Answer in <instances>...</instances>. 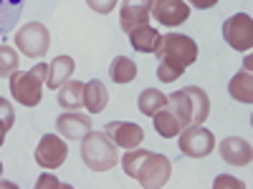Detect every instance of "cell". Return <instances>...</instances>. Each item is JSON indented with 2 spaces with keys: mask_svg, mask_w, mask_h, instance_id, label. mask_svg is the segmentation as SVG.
Listing matches in <instances>:
<instances>
[{
  "mask_svg": "<svg viewBox=\"0 0 253 189\" xmlns=\"http://www.w3.org/2000/svg\"><path fill=\"white\" fill-rule=\"evenodd\" d=\"M251 68H253V56L246 58L243 68L233 76V81L228 83V91L236 101L241 103H251L253 101V76H251Z\"/></svg>",
  "mask_w": 253,
  "mask_h": 189,
  "instance_id": "cell-14",
  "label": "cell"
},
{
  "mask_svg": "<svg viewBox=\"0 0 253 189\" xmlns=\"http://www.w3.org/2000/svg\"><path fill=\"white\" fill-rule=\"evenodd\" d=\"M36 189H61V184H58V179L56 177H51V174H43L38 182H36Z\"/></svg>",
  "mask_w": 253,
  "mask_h": 189,
  "instance_id": "cell-25",
  "label": "cell"
},
{
  "mask_svg": "<svg viewBox=\"0 0 253 189\" xmlns=\"http://www.w3.org/2000/svg\"><path fill=\"white\" fill-rule=\"evenodd\" d=\"M107 101H109V94L101 81L84 83V106H86L89 114H101L107 109Z\"/></svg>",
  "mask_w": 253,
  "mask_h": 189,
  "instance_id": "cell-17",
  "label": "cell"
},
{
  "mask_svg": "<svg viewBox=\"0 0 253 189\" xmlns=\"http://www.w3.org/2000/svg\"><path fill=\"white\" fill-rule=\"evenodd\" d=\"M66 157H69V146L61 136H56V134L41 136V141L36 146V161L43 166V169H58V166L66 161Z\"/></svg>",
  "mask_w": 253,
  "mask_h": 189,
  "instance_id": "cell-8",
  "label": "cell"
},
{
  "mask_svg": "<svg viewBox=\"0 0 253 189\" xmlns=\"http://www.w3.org/2000/svg\"><path fill=\"white\" fill-rule=\"evenodd\" d=\"M18 71V53L10 46H0V78L13 76Z\"/></svg>",
  "mask_w": 253,
  "mask_h": 189,
  "instance_id": "cell-22",
  "label": "cell"
},
{
  "mask_svg": "<svg viewBox=\"0 0 253 189\" xmlns=\"http://www.w3.org/2000/svg\"><path fill=\"white\" fill-rule=\"evenodd\" d=\"M177 136H180V141H177L180 154H185V157L203 159L215 149V136H213V131H208L203 124H190Z\"/></svg>",
  "mask_w": 253,
  "mask_h": 189,
  "instance_id": "cell-5",
  "label": "cell"
},
{
  "mask_svg": "<svg viewBox=\"0 0 253 189\" xmlns=\"http://www.w3.org/2000/svg\"><path fill=\"white\" fill-rule=\"evenodd\" d=\"M0 174H3V164H0Z\"/></svg>",
  "mask_w": 253,
  "mask_h": 189,
  "instance_id": "cell-29",
  "label": "cell"
},
{
  "mask_svg": "<svg viewBox=\"0 0 253 189\" xmlns=\"http://www.w3.org/2000/svg\"><path fill=\"white\" fill-rule=\"evenodd\" d=\"M5 131H8V129H5L3 124H0V146H3V141H5Z\"/></svg>",
  "mask_w": 253,
  "mask_h": 189,
  "instance_id": "cell-28",
  "label": "cell"
},
{
  "mask_svg": "<svg viewBox=\"0 0 253 189\" xmlns=\"http://www.w3.org/2000/svg\"><path fill=\"white\" fill-rule=\"evenodd\" d=\"M109 76L114 83H132L137 78V66H134V61L132 58H126V56H117L112 61V66H109Z\"/></svg>",
  "mask_w": 253,
  "mask_h": 189,
  "instance_id": "cell-20",
  "label": "cell"
},
{
  "mask_svg": "<svg viewBox=\"0 0 253 189\" xmlns=\"http://www.w3.org/2000/svg\"><path fill=\"white\" fill-rule=\"evenodd\" d=\"M122 169L126 177H132L139 182V187L144 189H160L170 182V172H172V164L165 154H155V152H147V149H129L122 157Z\"/></svg>",
  "mask_w": 253,
  "mask_h": 189,
  "instance_id": "cell-2",
  "label": "cell"
},
{
  "mask_svg": "<svg viewBox=\"0 0 253 189\" xmlns=\"http://www.w3.org/2000/svg\"><path fill=\"white\" fill-rule=\"evenodd\" d=\"M23 3L26 0H0V35L10 33L18 26L20 13H23Z\"/></svg>",
  "mask_w": 253,
  "mask_h": 189,
  "instance_id": "cell-18",
  "label": "cell"
},
{
  "mask_svg": "<svg viewBox=\"0 0 253 189\" xmlns=\"http://www.w3.org/2000/svg\"><path fill=\"white\" fill-rule=\"evenodd\" d=\"M56 129L63 139H84L89 131H91V119L86 114H79V111H66L56 119Z\"/></svg>",
  "mask_w": 253,
  "mask_h": 189,
  "instance_id": "cell-12",
  "label": "cell"
},
{
  "mask_svg": "<svg viewBox=\"0 0 253 189\" xmlns=\"http://www.w3.org/2000/svg\"><path fill=\"white\" fill-rule=\"evenodd\" d=\"M51 46V35L43 23H26L15 33V48L28 58H43Z\"/></svg>",
  "mask_w": 253,
  "mask_h": 189,
  "instance_id": "cell-6",
  "label": "cell"
},
{
  "mask_svg": "<svg viewBox=\"0 0 253 189\" xmlns=\"http://www.w3.org/2000/svg\"><path fill=\"white\" fill-rule=\"evenodd\" d=\"M152 15L162 26H180L190 18V5L185 0H152Z\"/></svg>",
  "mask_w": 253,
  "mask_h": 189,
  "instance_id": "cell-9",
  "label": "cell"
},
{
  "mask_svg": "<svg viewBox=\"0 0 253 189\" xmlns=\"http://www.w3.org/2000/svg\"><path fill=\"white\" fill-rule=\"evenodd\" d=\"M165 103H167V96H165L162 91L147 89V91H142L139 98H137V109H139L144 116H155V114L165 106Z\"/></svg>",
  "mask_w": 253,
  "mask_h": 189,
  "instance_id": "cell-21",
  "label": "cell"
},
{
  "mask_svg": "<svg viewBox=\"0 0 253 189\" xmlns=\"http://www.w3.org/2000/svg\"><path fill=\"white\" fill-rule=\"evenodd\" d=\"M152 13V0H124L122 3V15H119V23L122 31L129 33L137 26H144L150 20Z\"/></svg>",
  "mask_w": 253,
  "mask_h": 189,
  "instance_id": "cell-11",
  "label": "cell"
},
{
  "mask_svg": "<svg viewBox=\"0 0 253 189\" xmlns=\"http://www.w3.org/2000/svg\"><path fill=\"white\" fill-rule=\"evenodd\" d=\"M155 56L160 61L157 66V78L162 83H172L182 76V71L195 63L198 58V46L190 35L182 33H167L160 38V43L155 48Z\"/></svg>",
  "mask_w": 253,
  "mask_h": 189,
  "instance_id": "cell-1",
  "label": "cell"
},
{
  "mask_svg": "<svg viewBox=\"0 0 253 189\" xmlns=\"http://www.w3.org/2000/svg\"><path fill=\"white\" fill-rule=\"evenodd\" d=\"M58 103L66 111L81 109V103H84V83L81 81H66L58 89Z\"/></svg>",
  "mask_w": 253,
  "mask_h": 189,
  "instance_id": "cell-19",
  "label": "cell"
},
{
  "mask_svg": "<svg viewBox=\"0 0 253 189\" xmlns=\"http://www.w3.org/2000/svg\"><path fill=\"white\" fill-rule=\"evenodd\" d=\"M218 3V0H190V5H195V8H200V10H208V8H213Z\"/></svg>",
  "mask_w": 253,
  "mask_h": 189,
  "instance_id": "cell-27",
  "label": "cell"
},
{
  "mask_svg": "<svg viewBox=\"0 0 253 189\" xmlns=\"http://www.w3.org/2000/svg\"><path fill=\"white\" fill-rule=\"evenodd\" d=\"M86 3H89L91 10H96L101 15H107V13H112L117 8V0H86Z\"/></svg>",
  "mask_w": 253,
  "mask_h": 189,
  "instance_id": "cell-24",
  "label": "cell"
},
{
  "mask_svg": "<svg viewBox=\"0 0 253 189\" xmlns=\"http://www.w3.org/2000/svg\"><path fill=\"white\" fill-rule=\"evenodd\" d=\"M129 43H132V48L134 51H139V53H155V48H157V43H160V31L157 28H152V26H137V28H132L129 33Z\"/></svg>",
  "mask_w": 253,
  "mask_h": 189,
  "instance_id": "cell-15",
  "label": "cell"
},
{
  "mask_svg": "<svg viewBox=\"0 0 253 189\" xmlns=\"http://www.w3.org/2000/svg\"><path fill=\"white\" fill-rule=\"evenodd\" d=\"M223 38L228 40L230 48L236 51H251L253 46V20L246 13L230 15L223 23Z\"/></svg>",
  "mask_w": 253,
  "mask_h": 189,
  "instance_id": "cell-7",
  "label": "cell"
},
{
  "mask_svg": "<svg viewBox=\"0 0 253 189\" xmlns=\"http://www.w3.org/2000/svg\"><path fill=\"white\" fill-rule=\"evenodd\" d=\"M0 124L5 129H13V124H15V111L10 106V101H5L3 96H0Z\"/></svg>",
  "mask_w": 253,
  "mask_h": 189,
  "instance_id": "cell-23",
  "label": "cell"
},
{
  "mask_svg": "<svg viewBox=\"0 0 253 189\" xmlns=\"http://www.w3.org/2000/svg\"><path fill=\"white\" fill-rule=\"evenodd\" d=\"M76 68V63L71 56H58L56 61H51V66H48V73H46V83H48V89H61L63 83H66L71 78Z\"/></svg>",
  "mask_w": 253,
  "mask_h": 189,
  "instance_id": "cell-16",
  "label": "cell"
},
{
  "mask_svg": "<svg viewBox=\"0 0 253 189\" xmlns=\"http://www.w3.org/2000/svg\"><path fill=\"white\" fill-rule=\"evenodd\" d=\"M213 187H215V189H220V187H238V189H241L243 184H241L238 179H233V177H225V174H223V177H218V179L213 182Z\"/></svg>",
  "mask_w": 253,
  "mask_h": 189,
  "instance_id": "cell-26",
  "label": "cell"
},
{
  "mask_svg": "<svg viewBox=\"0 0 253 189\" xmlns=\"http://www.w3.org/2000/svg\"><path fill=\"white\" fill-rule=\"evenodd\" d=\"M48 66L43 61L36 63V66L26 73H13L10 76V94L15 101H20L23 106H38L41 98H43V81H46Z\"/></svg>",
  "mask_w": 253,
  "mask_h": 189,
  "instance_id": "cell-4",
  "label": "cell"
},
{
  "mask_svg": "<svg viewBox=\"0 0 253 189\" xmlns=\"http://www.w3.org/2000/svg\"><path fill=\"white\" fill-rule=\"evenodd\" d=\"M81 161L91 172H109L112 166L119 164L117 144L104 131H89L81 139Z\"/></svg>",
  "mask_w": 253,
  "mask_h": 189,
  "instance_id": "cell-3",
  "label": "cell"
},
{
  "mask_svg": "<svg viewBox=\"0 0 253 189\" xmlns=\"http://www.w3.org/2000/svg\"><path fill=\"white\" fill-rule=\"evenodd\" d=\"M220 157L223 161L233 164V166H248L253 149H251V141L241 139V136H228L220 141Z\"/></svg>",
  "mask_w": 253,
  "mask_h": 189,
  "instance_id": "cell-13",
  "label": "cell"
},
{
  "mask_svg": "<svg viewBox=\"0 0 253 189\" xmlns=\"http://www.w3.org/2000/svg\"><path fill=\"white\" fill-rule=\"evenodd\" d=\"M104 134H107L117 146H122V149H134V146H139L144 141L142 126H137L132 121H109Z\"/></svg>",
  "mask_w": 253,
  "mask_h": 189,
  "instance_id": "cell-10",
  "label": "cell"
}]
</instances>
